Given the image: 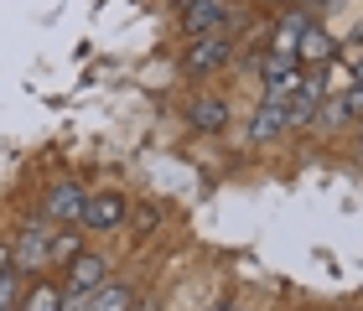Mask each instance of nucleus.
<instances>
[{
	"label": "nucleus",
	"mask_w": 363,
	"mask_h": 311,
	"mask_svg": "<svg viewBox=\"0 0 363 311\" xmlns=\"http://www.w3.org/2000/svg\"><path fill=\"white\" fill-rule=\"evenodd\" d=\"M177 26L187 42H203V37H228L234 26V6L228 0H182L177 6Z\"/></svg>",
	"instance_id": "1"
},
{
	"label": "nucleus",
	"mask_w": 363,
	"mask_h": 311,
	"mask_svg": "<svg viewBox=\"0 0 363 311\" xmlns=\"http://www.w3.org/2000/svg\"><path fill=\"white\" fill-rule=\"evenodd\" d=\"M52 234L57 228L47 218H26L21 234L11 239V265L21 275H47V254H52Z\"/></svg>",
	"instance_id": "2"
},
{
	"label": "nucleus",
	"mask_w": 363,
	"mask_h": 311,
	"mask_svg": "<svg viewBox=\"0 0 363 311\" xmlns=\"http://www.w3.org/2000/svg\"><path fill=\"white\" fill-rule=\"evenodd\" d=\"M84 198L89 192L73 182V176H52V182L42 187V218L52 228H78V218H84Z\"/></svg>",
	"instance_id": "3"
},
{
	"label": "nucleus",
	"mask_w": 363,
	"mask_h": 311,
	"mask_svg": "<svg viewBox=\"0 0 363 311\" xmlns=\"http://www.w3.org/2000/svg\"><path fill=\"white\" fill-rule=\"evenodd\" d=\"M125 223H130V198L125 192L104 187V192H89L84 198V218H78L84 234H114V228H125Z\"/></svg>",
	"instance_id": "4"
},
{
	"label": "nucleus",
	"mask_w": 363,
	"mask_h": 311,
	"mask_svg": "<svg viewBox=\"0 0 363 311\" xmlns=\"http://www.w3.org/2000/svg\"><path fill=\"white\" fill-rule=\"evenodd\" d=\"M228 62H234V31H228V37L187 42V52H182V78H218Z\"/></svg>",
	"instance_id": "5"
},
{
	"label": "nucleus",
	"mask_w": 363,
	"mask_h": 311,
	"mask_svg": "<svg viewBox=\"0 0 363 311\" xmlns=\"http://www.w3.org/2000/svg\"><path fill=\"white\" fill-rule=\"evenodd\" d=\"M322 104H327V73H301V84H296V94L286 99V120L291 130H317L322 120Z\"/></svg>",
	"instance_id": "6"
},
{
	"label": "nucleus",
	"mask_w": 363,
	"mask_h": 311,
	"mask_svg": "<svg viewBox=\"0 0 363 311\" xmlns=\"http://www.w3.org/2000/svg\"><path fill=\"white\" fill-rule=\"evenodd\" d=\"M109 275H114L109 254H99V249H78V254L68 259V281H62V290H68V296H94V290L104 285Z\"/></svg>",
	"instance_id": "7"
},
{
	"label": "nucleus",
	"mask_w": 363,
	"mask_h": 311,
	"mask_svg": "<svg viewBox=\"0 0 363 311\" xmlns=\"http://www.w3.org/2000/svg\"><path fill=\"white\" fill-rule=\"evenodd\" d=\"M301 62H296L291 52H270L265 62H259V89H265V99H291L296 84H301Z\"/></svg>",
	"instance_id": "8"
},
{
	"label": "nucleus",
	"mask_w": 363,
	"mask_h": 311,
	"mask_svg": "<svg viewBox=\"0 0 363 311\" xmlns=\"http://www.w3.org/2000/svg\"><path fill=\"white\" fill-rule=\"evenodd\" d=\"M228 120H234V104H228L223 94H197L187 104V125L197 135H218V130H228Z\"/></svg>",
	"instance_id": "9"
},
{
	"label": "nucleus",
	"mask_w": 363,
	"mask_h": 311,
	"mask_svg": "<svg viewBox=\"0 0 363 311\" xmlns=\"http://www.w3.org/2000/svg\"><path fill=\"white\" fill-rule=\"evenodd\" d=\"M286 130H291L286 99H259L255 104V114H250V145H275Z\"/></svg>",
	"instance_id": "10"
},
{
	"label": "nucleus",
	"mask_w": 363,
	"mask_h": 311,
	"mask_svg": "<svg viewBox=\"0 0 363 311\" xmlns=\"http://www.w3.org/2000/svg\"><path fill=\"white\" fill-rule=\"evenodd\" d=\"M301 68H327V62L337 57V42H333V31H327L322 21H311L301 37H296V52H291Z\"/></svg>",
	"instance_id": "11"
},
{
	"label": "nucleus",
	"mask_w": 363,
	"mask_h": 311,
	"mask_svg": "<svg viewBox=\"0 0 363 311\" xmlns=\"http://www.w3.org/2000/svg\"><path fill=\"white\" fill-rule=\"evenodd\" d=\"M135 301H140L135 285H130V281H114V275H109L94 296H78V311H130Z\"/></svg>",
	"instance_id": "12"
},
{
	"label": "nucleus",
	"mask_w": 363,
	"mask_h": 311,
	"mask_svg": "<svg viewBox=\"0 0 363 311\" xmlns=\"http://www.w3.org/2000/svg\"><path fill=\"white\" fill-rule=\"evenodd\" d=\"M317 21V11H306V6H286V16L275 21V52H296V37Z\"/></svg>",
	"instance_id": "13"
},
{
	"label": "nucleus",
	"mask_w": 363,
	"mask_h": 311,
	"mask_svg": "<svg viewBox=\"0 0 363 311\" xmlns=\"http://www.w3.org/2000/svg\"><path fill=\"white\" fill-rule=\"evenodd\" d=\"M62 301H68L62 281H47V275H37V281L26 285V296H21V311H62Z\"/></svg>",
	"instance_id": "14"
},
{
	"label": "nucleus",
	"mask_w": 363,
	"mask_h": 311,
	"mask_svg": "<svg viewBox=\"0 0 363 311\" xmlns=\"http://www.w3.org/2000/svg\"><path fill=\"white\" fill-rule=\"evenodd\" d=\"M21 296H26V275L16 265H0V311H21Z\"/></svg>",
	"instance_id": "15"
},
{
	"label": "nucleus",
	"mask_w": 363,
	"mask_h": 311,
	"mask_svg": "<svg viewBox=\"0 0 363 311\" xmlns=\"http://www.w3.org/2000/svg\"><path fill=\"white\" fill-rule=\"evenodd\" d=\"M78 249H84V228H57V234H52V254H47V270H52V265H68Z\"/></svg>",
	"instance_id": "16"
},
{
	"label": "nucleus",
	"mask_w": 363,
	"mask_h": 311,
	"mask_svg": "<svg viewBox=\"0 0 363 311\" xmlns=\"http://www.w3.org/2000/svg\"><path fill=\"white\" fill-rule=\"evenodd\" d=\"M317 125H322V130H348V125H358V114H353V104H348V94H342V99H327Z\"/></svg>",
	"instance_id": "17"
},
{
	"label": "nucleus",
	"mask_w": 363,
	"mask_h": 311,
	"mask_svg": "<svg viewBox=\"0 0 363 311\" xmlns=\"http://www.w3.org/2000/svg\"><path fill=\"white\" fill-rule=\"evenodd\" d=\"M156 218H161L156 208H140V213H135V223H140V228H156Z\"/></svg>",
	"instance_id": "18"
},
{
	"label": "nucleus",
	"mask_w": 363,
	"mask_h": 311,
	"mask_svg": "<svg viewBox=\"0 0 363 311\" xmlns=\"http://www.w3.org/2000/svg\"><path fill=\"white\" fill-rule=\"evenodd\" d=\"M296 6H306V11H333V6H342V0H296Z\"/></svg>",
	"instance_id": "19"
},
{
	"label": "nucleus",
	"mask_w": 363,
	"mask_h": 311,
	"mask_svg": "<svg viewBox=\"0 0 363 311\" xmlns=\"http://www.w3.org/2000/svg\"><path fill=\"white\" fill-rule=\"evenodd\" d=\"M259 6H270V11H286V6H296V0H259Z\"/></svg>",
	"instance_id": "20"
},
{
	"label": "nucleus",
	"mask_w": 363,
	"mask_h": 311,
	"mask_svg": "<svg viewBox=\"0 0 363 311\" xmlns=\"http://www.w3.org/2000/svg\"><path fill=\"white\" fill-rule=\"evenodd\" d=\"M213 311H244L239 301H218V306H213Z\"/></svg>",
	"instance_id": "21"
},
{
	"label": "nucleus",
	"mask_w": 363,
	"mask_h": 311,
	"mask_svg": "<svg viewBox=\"0 0 363 311\" xmlns=\"http://www.w3.org/2000/svg\"><path fill=\"white\" fill-rule=\"evenodd\" d=\"M353 156H358V161H363V120H358V151H353Z\"/></svg>",
	"instance_id": "22"
},
{
	"label": "nucleus",
	"mask_w": 363,
	"mask_h": 311,
	"mask_svg": "<svg viewBox=\"0 0 363 311\" xmlns=\"http://www.w3.org/2000/svg\"><path fill=\"white\" fill-rule=\"evenodd\" d=\"M130 311H156V306H151V301H135V306H130Z\"/></svg>",
	"instance_id": "23"
},
{
	"label": "nucleus",
	"mask_w": 363,
	"mask_h": 311,
	"mask_svg": "<svg viewBox=\"0 0 363 311\" xmlns=\"http://www.w3.org/2000/svg\"><path fill=\"white\" fill-rule=\"evenodd\" d=\"M358 89H363V62H358Z\"/></svg>",
	"instance_id": "24"
}]
</instances>
